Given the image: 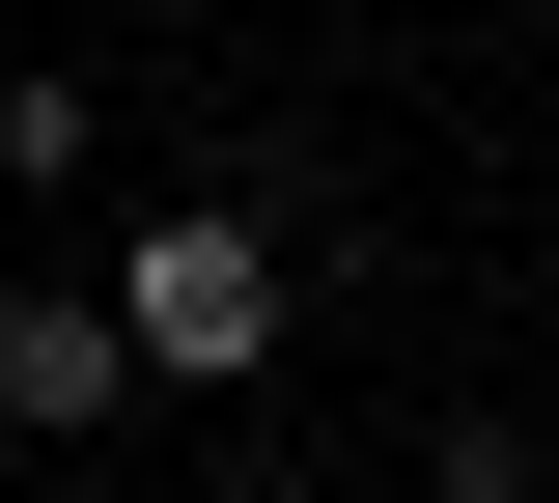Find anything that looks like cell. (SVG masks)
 <instances>
[{
    "label": "cell",
    "mask_w": 559,
    "mask_h": 503,
    "mask_svg": "<svg viewBox=\"0 0 559 503\" xmlns=\"http://www.w3.org/2000/svg\"><path fill=\"white\" fill-rule=\"evenodd\" d=\"M224 503H336V476H224Z\"/></svg>",
    "instance_id": "obj_3"
},
{
    "label": "cell",
    "mask_w": 559,
    "mask_h": 503,
    "mask_svg": "<svg viewBox=\"0 0 559 503\" xmlns=\"http://www.w3.org/2000/svg\"><path fill=\"white\" fill-rule=\"evenodd\" d=\"M0 420H140V336H112V280H0Z\"/></svg>",
    "instance_id": "obj_2"
},
{
    "label": "cell",
    "mask_w": 559,
    "mask_h": 503,
    "mask_svg": "<svg viewBox=\"0 0 559 503\" xmlns=\"http://www.w3.org/2000/svg\"><path fill=\"white\" fill-rule=\"evenodd\" d=\"M112 336H140V392H252L280 363V224H140L112 252Z\"/></svg>",
    "instance_id": "obj_1"
}]
</instances>
